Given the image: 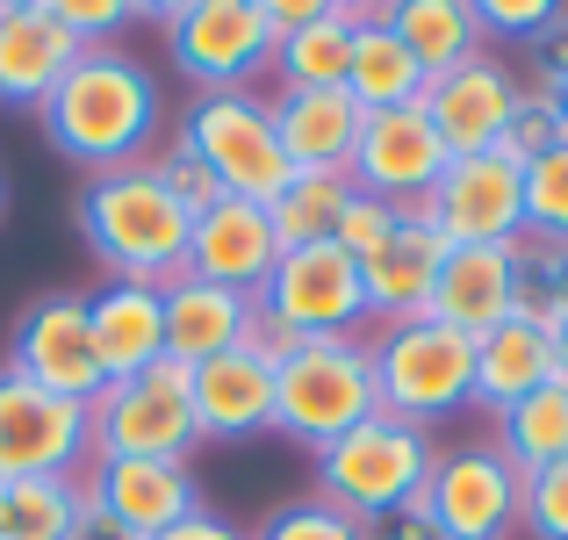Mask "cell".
I'll use <instances>...</instances> for the list:
<instances>
[{
  "label": "cell",
  "instance_id": "obj_36",
  "mask_svg": "<svg viewBox=\"0 0 568 540\" xmlns=\"http://www.w3.org/2000/svg\"><path fill=\"white\" fill-rule=\"evenodd\" d=\"M403 217H410V209H388V202H375V194L353 188V202H346V217H338L332 246H338V252H353V260H375L388 238L403 231Z\"/></svg>",
  "mask_w": 568,
  "mask_h": 540
},
{
  "label": "cell",
  "instance_id": "obj_44",
  "mask_svg": "<svg viewBox=\"0 0 568 540\" xmlns=\"http://www.w3.org/2000/svg\"><path fill=\"white\" fill-rule=\"evenodd\" d=\"M80 540H123V533H115L109 519H94V504H87V527H80Z\"/></svg>",
  "mask_w": 568,
  "mask_h": 540
},
{
  "label": "cell",
  "instance_id": "obj_33",
  "mask_svg": "<svg viewBox=\"0 0 568 540\" xmlns=\"http://www.w3.org/2000/svg\"><path fill=\"white\" fill-rule=\"evenodd\" d=\"M561 138H568V130H561V101H555V87H547V80L518 87L511 123H504V144H497V152L511 159V167H532V159H547Z\"/></svg>",
  "mask_w": 568,
  "mask_h": 540
},
{
  "label": "cell",
  "instance_id": "obj_17",
  "mask_svg": "<svg viewBox=\"0 0 568 540\" xmlns=\"http://www.w3.org/2000/svg\"><path fill=\"white\" fill-rule=\"evenodd\" d=\"M80 51L87 43L58 22L51 0H0V101L8 109H43Z\"/></svg>",
  "mask_w": 568,
  "mask_h": 540
},
{
  "label": "cell",
  "instance_id": "obj_7",
  "mask_svg": "<svg viewBox=\"0 0 568 540\" xmlns=\"http://www.w3.org/2000/svg\"><path fill=\"white\" fill-rule=\"evenodd\" d=\"M375 347V389L382 411L410 418V426H439L446 411L475 403V339L454 332L439 318H410V324H382Z\"/></svg>",
  "mask_w": 568,
  "mask_h": 540
},
{
  "label": "cell",
  "instance_id": "obj_11",
  "mask_svg": "<svg viewBox=\"0 0 568 540\" xmlns=\"http://www.w3.org/2000/svg\"><path fill=\"white\" fill-rule=\"evenodd\" d=\"M166 51L202 94H245L260 87V72H274L260 0H181L166 22Z\"/></svg>",
  "mask_w": 568,
  "mask_h": 540
},
{
  "label": "cell",
  "instance_id": "obj_15",
  "mask_svg": "<svg viewBox=\"0 0 568 540\" xmlns=\"http://www.w3.org/2000/svg\"><path fill=\"white\" fill-rule=\"evenodd\" d=\"M353 188L375 194L388 209H417L432 194V180L446 173V144L439 130L425 123V109H388L361 123V144H353Z\"/></svg>",
  "mask_w": 568,
  "mask_h": 540
},
{
  "label": "cell",
  "instance_id": "obj_8",
  "mask_svg": "<svg viewBox=\"0 0 568 540\" xmlns=\"http://www.w3.org/2000/svg\"><path fill=\"white\" fill-rule=\"evenodd\" d=\"M417 512L439 527V540H504L518 527V512H526V476L504 461L497 440L439 447Z\"/></svg>",
  "mask_w": 568,
  "mask_h": 540
},
{
  "label": "cell",
  "instance_id": "obj_13",
  "mask_svg": "<svg viewBox=\"0 0 568 540\" xmlns=\"http://www.w3.org/2000/svg\"><path fill=\"white\" fill-rule=\"evenodd\" d=\"M8 368L22 374V382L51 389V397L94 403L101 368H94V339H87V296H37V303L14 318Z\"/></svg>",
  "mask_w": 568,
  "mask_h": 540
},
{
  "label": "cell",
  "instance_id": "obj_37",
  "mask_svg": "<svg viewBox=\"0 0 568 540\" xmlns=\"http://www.w3.org/2000/svg\"><path fill=\"white\" fill-rule=\"evenodd\" d=\"M518 527L532 540H568V461L526 476V512H518Z\"/></svg>",
  "mask_w": 568,
  "mask_h": 540
},
{
  "label": "cell",
  "instance_id": "obj_4",
  "mask_svg": "<svg viewBox=\"0 0 568 540\" xmlns=\"http://www.w3.org/2000/svg\"><path fill=\"white\" fill-rule=\"evenodd\" d=\"M382 411L375 389V347L361 332L346 339H303L288 360L274 368V432L303 440L310 454L332 440H346L353 426Z\"/></svg>",
  "mask_w": 568,
  "mask_h": 540
},
{
  "label": "cell",
  "instance_id": "obj_19",
  "mask_svg": "<svg viewBox=\"0 0 568 540\" xmlns=\"http://www.w3.org/2000/svg\"><path fill=\"white\" fill-rule=\"evenodd\" d=\"M281 260V238H274V217L260 202H237L223 194L216 209L194 217V238H187V274L216 281V289H237V296H260L266 274Z\"/></svg>",
  "mask_w": 568,
  "mask_h": 540
},
{
  "label": "cell",
  "instance_id": "obj_25",
  "mask_svg": "<svg viewBox=\"0 0 568 540\" xmlns=\"http://www.w3.org/2000/svg\"><path fill=\"white\" fill-rule=\"evenodd\" d=\"M540 382H555V332L532 318H504L489 339H475V403L489 418L518 411Z\"/></svg>",
  "mask_w": 568,
  "mask_h": 540
},
{
  "label": "cell",
  "instance_id": "obj_16",
  "mask_svg": "<svg viewBox=\"0 0 568 540\" xmlns=\"http://www.w3.org/2000/svg\"><path fill=\"white\" fill-rule=\"evenodd\" d=\"M511 101H518V80L504 58H468L460 72H439L425 87V123L439 130L446 159H475V152H497L504 144V123H511Z\"/></svg>",
  "mask_w": 568,
  "mask_h": 540
},
{
  "label": "cell",
  "instance_id": "obj_34",
  "mask_svg": "<svg viewBox=\"0 0 568 540\" xmlns=\"http://www.w3.org/2000/svg\"><path fill=\"white\" fill-rule=\"evenodd\" d=\"M526 238L568 246V138L526 167Z\"/></svg>",
  "mask_w": 568,
  "mask_h": 540
},
{
  "label": "cell",
  "instance_id": "obj_42",
  "mask_svg": "<svg viewBox=\"0 0 568 540\" xmlns=\"http://www.w3.org/2000/svg\"><path fill=\"white\" fill-rule=\"evenodd\" d=\"M367 540H439V527H432L425 512H388V519H375V527H367Z\"/></svg>",
  "mask_w": 568,
  "mask_h": 540
},
{
  "label": "cell",
  "instance_id": "obj_30",
  "mask_svg": "<svg viewBox=\"0 0 568 540\" xmlns=\"http://www.w3.org/2000/svg\"><path fill=\"white\" fill-rule=\"evenodd\" d=\"M346 202H353V173H295L288 188L274 194V209H266V217H274L281 252H295V246H332Z\"/></svg>",
  "mask_w": 568,
  "mask_h": 540
},
{
  "label": "cell",
  "instance_id": "obj_18",
  "mask_svg": "<svg viewBox=\"0 0 568 540\" xmlns=\"http://www.w3.org/2000/svg\"><path fill=\"white\" fill-rule=\"evenodd\" d=\"M425 318L468 339H489L504 318H518V246H446Z\"/></svg>",
  "mask_w": 568,
  "mask_h": 540
},
{
  "label": "cell",
  "instance_id": "obj_1",
  "mask_svg": "<svg viewBox=\"0 0 568 540\" xmlns=\"http://www.w3.org/2000/svg\"><path fill=\"white\" fill-rule=\"evenodd\" d=\"M37 116L51 152H65L72 167L123 173V167H144V152L159 138V80L123 43H87Z\"/></svg>",
  "mask_w": 568,
  "mask_h": 540
},
{
  "label": "cell",
  "instance_id": "obj_35",
  "mask_svg": "<svg viewBox=\"0 0 568 540\" xmlns=\"http://www.w3.org/2000/svg\"><path fill=\"white\" fill-rule=\"evenodd\" d=\"M245 540H367V527L324 498H295V504H274Z\"/></svg>",
  "mask_w": 568,
  "mask_h": 540
},
{
  "label": "cell",
  "instance_id": "obj_23",
  "mask_svg": "<svg viewBox=\"0 0 568 540\" xmlns=\"http://www.w3.org/2000/svg\"><path fill=\"white\" fill-rule=\"evenodd\" d=\"M159 303H166V353L187 360V368H202V360H216V353H237L245 332H252V310H260L252 296L216 289V281H202V274L166 281Z\"/></svg>",
  "mask_w": 568,
  "mask_h": 540
},
{
  "label": "cell",
  "instance_id": "obj_3",
  "mask_svg": "<svg viewBox=\"0 0 568 540\" xmlns=\"http://www.w3.org/2000/svg\"><path fill=\"white\" fill-rule=\"evenodd\" d=\"M439 461V440L425 426L396 411H375L367 426H353L346 440L317 447V498L353 512L361 527H375L388 512H410L425 498V476Z\"/></svg>",
  "mask_w": 568,
  "mask_h": 540
},
{
  "label": "cell",
  "instance_id": "obj_2",
  "mask_svg": "<svg viewBox=\"0 0 568 540\" xmlns=\"http://www.w3.org/2000/svg\"><path fill=\"white\" fill-rule=\"evenodd\" d=\"M80 238L115 281H144L166 289L187 274V238L194 217L181 209V194L159 180V167H123V173H94L80 188Z\"/></svg>",
  "mask_w": 568,
  "mask_h": 540
},
{
  "label": "cell",
  "instance_id": "obj_12",
  "mask_svg": "<svg viewBox=\"0 0 568 540\" xmlns=\"http://www.w3.org/2000/svg\"><path fill=\"white\" fill-rule=\"evenodd\" d=\"M260 318H274L295 339H346L367 324V289H361V260L338 246H295L274 260L266 289L252 296Z\"/></svg>",
  "mask_w": 568,
  "mask_h": 540
},
{
  "label": "cell",
  "instance_id": "obj_29",
  "mask_svg": "<svg viewBox=\"0 0 568 540\" xmlns=\"http://www.w3.org/2000/svg\"><path fill=\"white\" fill-rule=\"evenodd\" d=\"M497 447L518 476H540V469H555V461H568V382L561 374L540 382L518 411L497 418Z\"/></svg>",
  "mask_w": 568,
  "mask_h": 540
},
{
  "label": "cell",
  "instance_id": "obj_14",
  "mask_svg": "<svg viewBox=\"0 0 568 540\" xmlns=\"http://www.w3.org/2000/svg\"><path fill=\"white\" fill-rule=\"evenodd\" d=\"M80 483L94 519H109L123 540H152L202 512V483L187 461H94Z\"/></svg>",
  "mask_w": 568,
  "mask_h": 540
},
{
  "label": "cell",
  "instance_id": "obj_22",
  "mask_svg": "<svg viewBox=\"0 0 568 540\" xmlns=\"http://www.w3.org/2000/svg\"><path fill=\"white\" fill-rule=\"evenodd\" d=\"M367 116L353 109L346 87H310V94H274V138L295 173H346Z\"/></svg>",
  "mask_w": 568,
  "mask_h": 540
},
{
  "label": "cell",
  "instance_id": "obj_31",
  "mask_svg": "<svg viewBox=\"0 0 568 540\" xmlns=\"http://www.w3.org/2000/svg\"><path fill=\"white\" fill-rule=\"evenodd\" d=\"M80 527H87V483L80 476L8 483V540H80Z\"/></svg>",
  "mask_w": 568,
  "mask_h": 540
},
{
  "label": "cell",
  "instance_id": "obj_26",
  "mask_svg": "<svg viewBox=\"0 0 568 540\" xmlns=\"http://www.w3.org/2000/svg\"><path fill=\"white\" fill-rule=\"evenodd\" d=\"M425 66H417L410 51H403V37L388 29L382 8L361 14V29H353V66H346V94L361 116H388V109H417L425 101Z\"/></svg>",
  "mask_w": 568,
  "mask_h": 540
},
{
  "label": "cell",
  "instance_id": "obj_40",
  "mask_svg": "<svg viewBox=\"0 0 568 540\" xmlns=\"http://www.w3.org/2000/svg\"><path fill=\"white\" fill-rule=\"evenodd\" d=\"M152 167H159V180H166V188H173V194H181V209H187V217H202V209H216V202H223V188H216V173H209V167H202V159H187V152H181V144H173V152H166V159H152Z\"/></svg>",
  "mask_w": 568,
  "mask_h": 540
},
{
  "label": "cell",
  "instance_id": "obj_41",
  "mask_svg": "<svg viewBox=\"0 0 568 540\" xmlns=\"http://www.w3.org/2000/svg\"><path fill=\"white\" fill-rule=\"evenodd\" d=\"M532 58H540L547 87H568V8H555V22H547L540 43H532Z\"/></svg>",
  "mask_w": 568,
  "mask_h": 540
},
{
  "label": "cell",
  "instance_id": "obj_27",
  "mask_svg": "<svg viewBox=\"0 0 568 540\" xmlns=\"http://www.w3.org/2000/svg\"><path fill=\"white\" fill-rule=\"evenodd\" d=\"M388 29L403 37V51L425 66V80L460 72L468 58H483V22H475V0H388Z\"/></svg>",
  "mask_w": 568,
  "mask_h": 540
},
{
  "label": "cell",
  "instance_id": "obj_28",
  "mask_svg": "<svg viewBox=\"0 0 568 540\" xmlns=\"http://www.w3.org/2000/svg\"><path fill=\"white\" fill-rule=\"evenodd\" d=\"M361 0H324V14L310 29H295L288 43L274 51L281 94H310V87H346L353 66V29H361Z\"/></svg>",
  "mask_w": 568,
  "mask_h": 540
},
{
  "label": "cell",
  "instance_id": "obj_21",
  "mask_svg": "<svg viewBox=\"0 0 568 540\" xmlns=\"http://www.w3.org/2000/svg\"><path fill=\"white\" fill-rule=\"evenodd\" d=\"M194 426H202V440H260V432H274V368H266L260 353H216L194 368Z\"/></svg>",
  "mask_w": 568,
  "mask_h": 540
},
{
  "label": "cell",
  "instance_id": "obj_10",
  "mask_svg": "<svg viewBox=\"0 0 568 540\" xmlns=\"http://www.w3.org/2000/svg\"><path fill=\"white\" fill-rule=\"evenodd\" d=\"M94 461V403L51 397L0 368V483H37V476H80Z\"/></svg>",
  "mask_w": 568,
  "mask_h": 540
},
{
  "label": "cell",
  "instance_id": "obj_43",
  "mask_svg": "<svg viewBox=\"0 0 568 540\" xmlns=\"http://www.w3.org/2000/svg\"><path fill=\"white\" fill-rule=\"evenodd\" d=\"M152 540H245V533H237L231 519H216V512L202 504L194 519H181V527H166V533H152Z\"/></svg>",
  "mask_w": 568,
  "mask_h": 540
},
{
  "label": "cell",
  "instance_id": "obj_32",
  "mask_svg": "<svg viewBox=\"0 0 568 540\" xmlns=\"http://www.w3.org/2000/svg\"><path fill=\"white\" fill-rule=\"evenodd\" d=\"M518 318H532L540 332L568 324V246L555 238H518Z\"/></svg>",
  "mask_w": 568,
  "mask_h": 540
},
{
  "label": "cell",
  "instance_id": "obj_48",
  "mask_svg": "<svg viewBox=\"0 0 568 540\" xmlns=\"http://www.w3.org/2000/svg\"><path fill=\"white\" fill-rule=\"evenodd\" d=\"M0 217H8V173H0Z\"/></svg>",
  "mask_w": 568,
  "mask_h": 540
},
{
  "label": "cell",
  "instance_id": "obj_24",
  "mask_svg": "<svg viewBox=\"0 0 568 540\" xmlns=\"http://www.w3.org/2000/svg\"><path fill=\"white\" fill-rule=\"evenodd\" d=\"M439 260H446V246H439V238H432L417 217H403V231L388 238L375 260H361L367 318H382V324H410V318H425L432 281H439Z\"/></svg>",
  "mask_w": 568,
  "mask_h": 540
},
{
  "label": "cell",
  "instance_id": "obj_39",
  "mask_svg": "<svg viewBox=\"0 0 568 540\" xmlns=\"http://www.w3.org/2000/svg\"><path fill=\"white\" fill-rule=\"evenodd\" d=\"M51 8H58V22H65L80 43H115L130 22H138L130 0H51Z\"/></svg>",
  "mask_w": 568,
  "mask_h": 540
},
{
  "label": "cell",
  "instance_id": "obj_20",
  "mask_svg": "<svg viewBox=\"0 0 568 540\" xmlns=\"http://www.w3.org/2000/svg\"><path fill=\"white\" fill-rule=\"evenodd\" d=\"M87 339H94L101 389L130 382V374L166 360V303L144 281H109L101 296H87Z\"/></svg>",
  "mask_w": 568,
  "mask_h": 540
},
{
  "label": "cell",
  "instance_id": "obj_46",
  "mask_svg": "<svg viewBox=\"0 0 568 540\" xmlns=\"http://www.w3.org/2000/svg\"><path fill=\"white\" fill-rule=\"evenodd\" d=\"M0 540H8V483H0Z\"/></svg>",
  "mask_w": 568,
  "mask_h": 540
},
{
  "label": "cell",
  "instance_id": "obj_9",
  "mask_svg": "<svg viewBox=\"0 0 568 540\" xmlns=\"http://www.w3.org/2000/svg\"><path fill=\"white\" fill-rule=\"evenodd\" d=\"M410 217L439 246H518L526 238V167H511L504 152L446 159V173Z\"/></svg>",
  "mask_w": 568,
  "mask_h": 540
},
{
  "label": "cell",
  "instance_id": "obj_5",
  "mask_svg": "<svg viewBox=\"0 0 568 540\" xmlns=\"http://www.w3.org/2000/svg\"><path fill=\"white\" fill-rule=\"evenodd\" d=\"M173 144L187 159H202L223 194L260 202V209H274V194L295 180L274 138V94H260V87H245V94H194Z\"/></svg>",
  "mask_w": 568,
  "mask_h": 540
},
{
  "label": "cell",
  "instance_id": "obj_45",
  "mask_svg": "<svg viewBox=\"0 0 568 540\" xmlns=\"http://www.w3.org/2000/svg\"><path fill=\"white\" fill-rule=\"evenodd\" d=\"M555 374H561V382H568V324H561V332H555Z\"/></svg>",
  "mask_w": 568,
  "mask_h": 540
},
{
  "label": "cell",
  "instance_id": "obj_47",
  "mask_svg": "<svg viewBox=\"0 0 568 540\" xmlns=\"http://www.w3.org/2000/svg\"><path fill=\"white\" fill-rule=\"evenodd\" d=\"M555 101H561V130H568V87H555Z\"/></svg>",
  "mask_w": 568,
  "mask_h": 540
},
{
  "label": "cell",
  "instance_id": "obj_6",
  "mask_svg": "<svg viewBox=\"0 0 568 540\" xmlns=\"http://www.w3.org/2000/svg\"><path fill=\"white\" fill-rule=\"evenodd\" d=\"M202 447L194 426V368L159 360V368L109 382L94 397V461H187Z\"/></svg>",
  "mask_w": 568,
  "mask_h": 540
},
{
  "label": "cell",
  "instance_id": "obj_38",
  "mask_svg": "<svg viewBox=\"0 0 568 540\" xmlns=\"http://www.w3.org/2000/svg\"><path fill=\"white\" fill-rule=\"evenodd\" d=\"M561 0H475V22H483V43L504 37V43H540L547 22H555Z\"/></svg>",
  "mask_w": 568,
  "mask_h": 540
}]
</instances>
